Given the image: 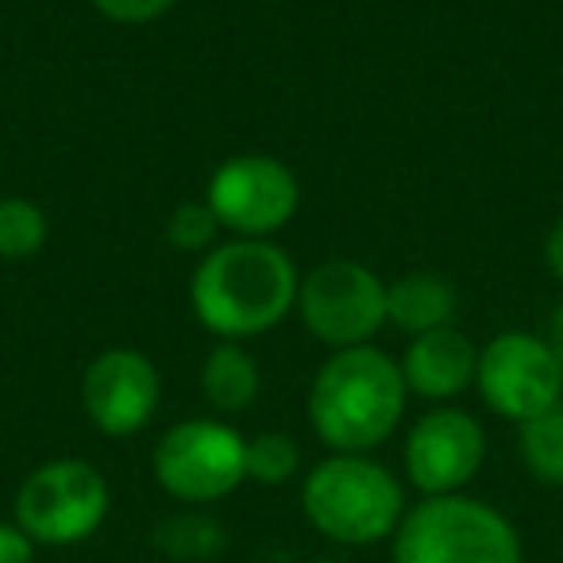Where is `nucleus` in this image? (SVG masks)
Returning <instances> with one entry per match:
<instances>
[{
	"instance_id": "nucleus-3",
	"label": "nucleus",
	"mask_w": 563,
	"mask_h": 563,
	"mask_svg": "<svg viewBox=\"0 0 563 563\" xmlns=\"http://www.w3.org/2000/svg\"><path fill=\"white\" fill-rule=\"evenodd\" d=\"M301 506L317 532L336 544L360 548L398 532L406 517V490L383 463L336 452L309 471Z\"/></svg>"
},
{
	"instance_id": "nucleus-22",
	"label": "nucleus",
	"mask_w": 563,
	"mask_h": 563,
	"mask_svg": "<svg viewBox=\"0 0 563 563\" xmlns=\"http://www.w3.org/2000/svg\"><path fill=\"white\" fill-rule=\"evenodd\" d=\"M544 263H548V271H552V278L563 282V217L555 220L544 240Z\"/></svg>"
},
{
	"instance_id": "nucleus-10",
	"label": "nucleus",
	"mask_w": 563,
	"mask_h": 563,
	"mask_svg": "<svg viewBox=\"0 0 563 563\" xmlns=\"http://www.w3.org/2000/svg\"><path fill=\"white\" fill-rule=\"evenodd\" d=\"M486 460L483 424L463 409H432L409 429L406 440V471L409 483L429 498L460 494L478 475Z\"/></svg>"
},
{
	"instance_id": "nucleus-16",
	"label": "nucleus",
	"mask_w": 563,
	"mask_h": 563,
	"mask_svg": "<svg viewBox=\"0 0 563 563\" xmlns=\"http://www.w3.org/2000/svg\"><path fill=\"white\" fill-rule=\"evenodd\" d=\"M47 243V217L27 197L0 201V258H32Z\"/></svg>"
},
{
	"instance_id": "nucleus-23",
	"label": "nucleus",
	"mask_w": 563,
	"mask_h": 563,
	"mask_svg": "<svg viewBox=\"0 0 563 563\" xmlns=\"http://www.w3.org/2000/svg\"><path fill=\"white\" fill-rule=\"evenodd\" d=\"M548 344H552L555 360H560V371H563V301L560 309L552 313V329H548Z\"/></svg>"
},
{
	"instance_id": "nucleus-5",
	"label": "nucleus",
	"mask_w": 563,
	"mask_h": 563,
	"mask_svg": "<svg viewBox=\"0 0 563 563\" xmlns=\"http://www.w3.org/2000/svg\"><path fill=\"white\" fill-rule=\"evenodd\" d=\"M109 517V483L86 460H51L24 478L16 525L35 544H81Z\"/></svg>"
},
{
	"instance_id": "nucleus-15",
	"label": "nucleus",
	"mask_w": 563,
	"mask_h": 563,
	"mask_svg": "<svg viewBox=\"0 0 563 563\" xmlns=\"http://www.w3.org/2000/svg\"><path fill=\"white\" fill-rule=\"evenodd\" d=\"M517 448H521L525 467L540 483L563 486V406H552L532 421H525Z\"/></svg>"
},
{
	"instance_id": "nucleus-19",
	"label": "nucleus",
	"mask_w": 563,
	"mask_h": 563,
	"mask_svg": "<svg viewBox=\"0 0 563 563\" xmlns=\"http://www.w3.org/2000/svg\"><path fill=\"white\" fill-rule=\"evenodd\" d=\"M220 232V220L212 217V209L205 201H186L170 212L166 235L178 251H212V240Z\"/></svg>"
},
{
	"instance_id": "nucleus-14",
	"label": "nucleus",
	"mask_w": 563,
	"mask_h": 563,
	"mask_svg": "<svg viewBox=\"0 0 563 563\" xmlns=\"http://www.w3.org/2000/svg\"><path fill=\"white\" fill-rule=\"evenodd\" d=\"M201 390L220 413H243L258 398V367L240 340H220L201 367Z\"/></svg>"
},
{
	"instance_id": "nucleus-17",
	"label": "nucleus",
	"mask_w": 563,
	"mask_h": 563,
	"mask_svg": "<svg viewBox=\"0 0 563 563\" xmlns=\"http://www.w3.org/2000/svg\"><path fill=\"white\" fill-rule=\"evenodd\" d=\"M301 467V452L290 437L282 432H263V437L247 440V478L263 486H278L294 478Z\"/></svg>"
},
{
	"instance_id": "nucleus-21",
	"label": "nucleus",
	"mask_w": 563,
	"mask_h": 563,
	"mask_svg": "<svg viewBox=\"0 0 563 563\" xmlns=\"http://www.w3.org/2000/svg\"><path fill=\"white\" fill-rule=\"evenodd\" d=\"M0 563H35V540L12 521H0Z\"/></svg>"
},
{
	"instance_id": "nucleus-9",
	"label": "nucleus",
	"mask_w": 563,
	"mask_h": 563,
	"mask_svg": "<svg viewBox=\"0 0 563 563\" xmlns=\"http://www.w3.org/2000/svg\"><path fill=\"white\" fill-rule=\"evenodd\" d=\"M475 383L494 413L525 424L560 406L563 371L548 340L529 332H501L478 352Z\"/></svg>"
},
{
	"instance_id": "nucleus-8",
	"label": "nucleus",
	"mask_w": 563,
	"mask_h": 563,
	"mask_svg": "<svg viewBox=\"0 0 563 563\" xmlns=\"http://www.w3.org/2000/svg\"><path fill=\"white\" fill-rule=\"evenodd\" d=\"M301 201L298 178L290 166H282L271 155H235L212 174L205 205L220 228L243 235V240H263L294 220Z\"/></svg>"
},
{
	"instance_id": "nucleus-4",
	"label": "nucleus",
	"mask_w": 563,
	"mask_h": 563,
	"mask_svg": "<svg viewBox=\"0 0 563 563\" xmlns=\"http://www.w3.org/2000/svg\"><path fill=\"white\" fill-rule=\"evenodd\" d=\"M394 563H521V537L486 501L440 494L401 517Z\"/></svg>"
},
{
	"instance_id": "nucleus-18",
	"label": "nucleus",
	"mask_w": 563,
	"mask_h": 563,
	"mask_svg": "<svg viewBox=\"0 0 563 563\" xmlns=\"http://www.w3.org/2000/svg\"><path fill=\"white\" fill-rule=\"evenodd\" d=\"M155 540L166 548V552L194 555V560H197V555L217 552V548L224 544V532H220L217 525H212L209 517H201V514H178L155 532Z\"/></svg>"
},
{
	"instance_id": "nucleus-6",
	"label": "nucleus",
	"mask_w": 563,
	"mask_h": 563,
	"mask_svg": "<svg viewBox=\"0 0 563 563\" xmlns=\"http://www.w3.org/2000/svg\"><path fill=\"white\" fill-rule=\"evenodd\" d=\"M294 309L321 344L363 347L386 324V282L355 258H329L298 282Z\"/></svg>"
},
{
	"instance_id": "nucleus-7",
	"label": "nucleus",
	"mask_w": 563,
	"mask_h": 563,
	"mask_svg": "<svg viewBox=\"0 0 563 563\" xmlns=\"http://www.w3.org/2000/svg\"><path fill=\"white\" fill-rule=\"evenodd\" d=\"M155 478L170 498L209 506L247 478V440L220 421H181L158 440Z\"/></svg>"
},
{
	"instance_id": "nucleus-20",
	"label": "nucleus",
	"mask_w": 563,
	"mask_h": 563,
	"mask_svg": "<svg viewBox=\"0 0 563 563\" xmlns=\"http://www.w3.org/2000/svg\"><path fill=\"white\" fill-rule=\"evenodd\" d=\"M93 9L112 24H151L174 9V0H93Z\"/></svg>"
},
{
	"instance_id": "nucleus-13",
	"label": "nucleus",
	"mask_w": 563,
	"mask_h": 563,
	"mask_svg": "<svg viewBox=\"0 0 563 563\" xmlns=\"http://www.w3.org/2000/svg\"><path fill=\"white\" fill-rule=\"evenodd\" d=\"M455 306H460V298H455L452 282L429 271L406 274V278L386 286V321L394 329L409 332V336L448 329L455 317Z\"/></svg>"
},
{
	"instance_id": "nucleus-11",
	"label": "nucleus",
	"mask_w": 563,
	"mask_h": 563,
	"mask_svg": "<svg viewBox=\"0 0 563 563\" xmlns=\"http://www.w3.org/2000/svg\"><path fill=\"white\" fill-rule=\"evenodd\" d=\"M158 394L163 383L155 363L135 347H109L89 363L81 378V406L104 437H132L147 429L158 409Z\"/></svg>"
},
{
	"instance_id": "nucleus-12",
	"label": "nucleus",
	"mask_w": 563,
	"mask_h": 563,
	"mask_svg": "<svg viewBox=\"0 0 563 563\" xmlns=\"http://www.w3.org/2000/svg\"><path fill=\"white\" fill-rule=\"evenodd\" d=\"M401 375L417 398L452 401L475 383L478 352L463 332L448 324V329L413 336V344L406 347V360H401Z\"/></svg>"
},
{
	"instance_id": "nucleus-1",
	"label": "nucleus",
	"mask_w": 563,
	"mask_h": 563,
	"mask_svg": "<svg viewBox=\"0 0 563 563\" xmlns=\"http://www.w3.org/2000/svg\"><path fill=\"white\" fill-rule=\"evenodd\" d=\"M298 266L282 247L266 240L217 243L201 258L189 301L197 321L224 340H243L271 332L298 306Z\"/></svg>"
},
{
	"instance_id": "nucleus-2",
	"label": "nucleus",
	"mask_w": 563,
	"mask_h": 563,
	"mask_svg": "<svg viewBox=\"0 0 563 563\" xmlns=\"http://www.w3.org/2000/svg\"><path fill=\"white\" fill-rule=\"evenodd\" d=\"M406 394L401 363L371 344L344 347L317 371L309 390V421L329 448L344 455H367L401 424Z\"/></svg>"
}]
</instances>
